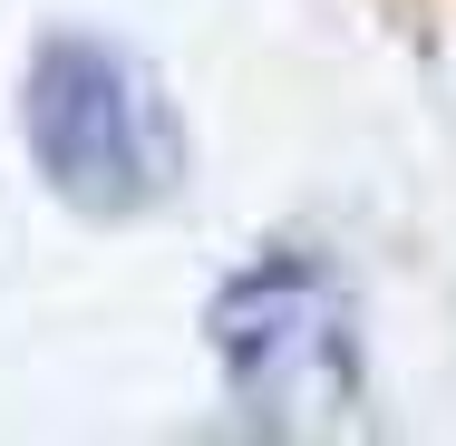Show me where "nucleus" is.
Wrapping results in <instances>:
<instances>
[{"mask_svg":"<svg viewBox=\"0 0 456 446\" xmlns=\"http://www.w3.org/2000/svg\"><path fill=\"white\" fill-rule=\"evenodd\" d=\"M20 136H29L49 194L97 214V223L156 214L184 184L175 97L117 39H49L29 59V78H20Z\"/></svg>","mask_w":456,"mask_h":446,"instance_id":"nucleus-1","label":"nucleus"},{"mask_svg":"<svg viewBox=\"0 0 456 446\" xmlns=\"http://www.w3.org/2000/svg\"><path fill=\"white\" fill-rule=\"evenodd\" d=\"M214 350L253 427H330L360 398V330L340 272L311 253H263L214 301Z\"/></svg>","mask_w":456,"mask_h":446,"instance_id":"nucleus-2","label":"nucleus"}]
</instances>
